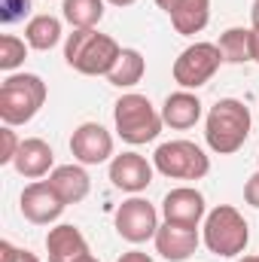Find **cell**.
I'll return each mask as SVG.
<instances>
[{"label":"cell","instance_id":"cell-30","mask_svg":"<svg viewBox=\"0 0 259 262\" xmlns=\"http://www.w3.org/2000/svg\"><path fill=\"white\" fill-rule=\"evenodd\" d=\"M177 3H180V0H156V6H159V9H162L165 15H168V12H171V9H174Z\"/></svg>","mask_w":259,"mask_h":262},{"label":"cell","instance_id":"cell-33","mask_svg":"<svg viewBox=\"0 0 259 262\" xmlns=\"http://www.w3.org/2000/svg\"><path fill=\"white\" fill-rule=\"evenodd\" d=\"M235 262H259V256H247V253H244V256H238Z\"/></svg>","mask_w":259,"mask_h":262},{"label":"cell","instance_id":"cell-5","mask_svg":"<svg viewBox=\"0 0 259 262\" xmlns=\"http://www.w3.org/2000/svg\"><path fill=\"white\" fill-rule=\"evenodd\" d=\"M49 89L37 73H9L0 85V122L3 125H28L46 104Z\"/></svg>","mask_w":259,"mask_h":262},{"label":"cell","instance_id":"cell-34","mask_svg":"<svg viewBox=\"0 0 259 262\" xmlns=\"http://www.w3.org/2000/svg\"><path fill=\"white\" fill-rule=\"evenodd\" d=\"M85 262H101V259H95V256H89V259H85Z\"/></svg>","mask_w":259,"mask_h":262},{"label":"cell","instance_id":"cell-31","mask_svg":"<svg viewBox=\"0 0 259 262\" xmlns=\"http://www.w3.org/2000/svg\"><path fill=\"white\" fill-rule=\"evenodd\" d=\"M250 28H259V0H253V6H250Z\"/></svg>","mask_w":259,"mask_h":262},{"label":"cell","instance_id":"cell-10","mask_svg":"<svg viewBox=\"0 0 259 262\" xmlns=\"http://www.w3.org/2000/svg\"><path fill=\"white\" fill-rule=\"evenodd\" d=\"M18 207H21V216L34 226H52L58 223V216L64 213V198L55 192V186L49 180H34L21 189L18 198Z\"/></svg>","mask_w":259,"mask_h":262},{"label":"cell","instance_id":"cell-18","mask_svg":"<svg viewBox=\"0 0 259 262\" xmlns=\"http://www.w3.org/2000/svg\"><path fill=\"white\" fill-rule=\"evenodd\" d=\"M64 37V25L58 15H49V12H40V15H31L28 25H25V40L31 49L37 52H49L61 43Z\"/></svg>","mask_w":259,"mask_h":262},{"label":"cell","instance_id":"cell-9","mask_svg":"<svg viewBox=\"0 0 259 262\" xmlns=\"http://www.w3.org/2000/svg\"><path fill=\"white\" fill-rule=\"evenodd\" d=\"M116 140H113V134L104 128L101 122H82V125H76L73 134H70V152H73V162H79V165H104V162H110L116 152Z\"/></svg>","mask_w":259,"mask_h":262},{"label":"cell","instance_id":"cell-29","mask_svg":"<svg viewBox=\"0 0 259 262\" xmlns=\"http://www.w3.org/2000/svg\"><path fill=\"white\" fill-rule=\"evenodd\" d=\"M250 52H253V64H259V28H253V37H250Z\"/></svg>","mask_w":259,"mask_h":262},{"label":"cell","instance_id":"cell-21","mask_svg":"<svg viewBox=\"0 0 259 262\" xmlns=\"http://www.w3.org/2000/svg\"><path fill=\"white\" fill-rule=\"evenodd\" d=\"M250 37H253V28H226L220 34V40H217L223 64H247V61H253Z\"/></svg>","mask_w":259,"mask_h":262},{"label":"cell","instance_id":"cell-25","mask_svg":"<svg viewBox=\"0 0 259 262\" xmlns=\"http://www.w3.org/2000/svg\"><path fill=\"white\" fill-rule=\"evenodd\" d=\"M18 146H21V137L15 134V128L12 125H3L0 128V165H12Z\"/></svg>","mask_w":259,"mask_h":262},{"label":"cell","instance_id":"cell-8","mask_svg":"<svg viewBox=\"0 0 259 262\" xmlns=\"http://www.w3.org/2000/svg\"><path fill=\"white\" fill-rule=\"evenodd\" d=\"M159 216L162 210H156V204H149L146 198L131 195L125 198L119 207H116V216H113V226H116V235L128 244H146L156 238L159 232Z\"/></svg>","mask_w":259,"mask_h":262},{"label":"cell","instance_id":"cell-32","mask_svg":"<svg viewBox=\"0 0 259 262\" xmlns=\"http://www.w3.org/2000/svg\"><path fill=\"white\" fill-rule=\"evenodd\" d=\"M110 6H119V9H125V6H134L137 0H107Z\"/></svg>","mask_w":259,"mask_h":262},{"label":"cell","instance_id":"cell-19","mask_svg":"<svg viewBox=\"0 0 259 262\" xmlns=\"http://www.w3.org/2000/svg\"><path fill=\"white\" fill-rule=\"evenodd\" d=\"M174 31L180 37H195L207 28L210 21V0H180L171 12H168Z\"/></svg>","mask_w":259,"mask_h":262},{"label":"cell","instance_id":"cell-4","mask_svg":"<svg viewBox=\"0 0 259 262\" xmlns=\"http://www.w3.org/2000/svg\"><path fill=\"white\" fill-rule=\"evenodd\" d=\"M165 128L162 122V110L137 92H125L116 104H113V131L128 143V146H143L153 143Z\"/></svg>","mask_w":259,"mask_h":262},{"label":"cell","instance_id":"cell-26","mask_svg":"<svg viewBox=\"0 0 259 262\" xmlns=\"http://www.w3.org/2000/svg\"><path fill=\"white\" fill-rule=\"evenodd\" d=\"M0 262H40V256L25 247H15L12 241H0Z\"/></svg>","mask_w":259,"mask_h":262},{"label":"cell","instance_id":"cell-13","mask_svg":"<svg viewBox=\"0 0 259 262\" xmlns=\"http://www.w3.org/2000/svg\"><path fill=\"white\" fill-rule=\"evenodd\" d=\"M156 253L168 262H186L195 256L198 244H201V232L198 229H186V226H174V223H162L156 238Z\"/></svg>","mask_w":259,"mask_h":262},{"label":"cell","instance_id":"cell-35","mask_svg":"<svg viewBox=\"0 0 259 262\" xmlns=\"http://www.w3.org/2000/svg\"><path fill=\"white\" fill-rule=\"evenodd\" d=\"M256 165H259V156H256Z\"/></svg>","mask_w":259,"mask_h":262},{"label":"cell","instance_id":"cell-12","mask_svg":"<svg viewBox=\"0 0 259 262\" xmlns=\"http://www.w3.org/2000/svg\"><path fill=\"white\" fill-rule=\"evenodd\" d=\"M207 216V201L195 186H177L162 198V220L186 229H201Z\"/></svg>","mask_w":259,"mask_h":262},{"label":"cell","instance_id":"cell-17","mask_svg":"<svg viewBox=\"0 0 259 262\" xmlns=\"http://www.w3.org/2000/svg\"><path fill=\"white\" fill-rule=\"evenodd\" d=\"M49 183L55 186V192L64 198V204H79L92 192V177L85 171V165L70 162V165H55V171L49 174Z\"/></svg>","mask_w":259,"mask_h":262},{"label":"cell","instance_id":"cell-1","mask_svg":"<svg viewBox=\"0 0 259 262\" xmlns=\"http://www.w3.org/2000/svg\"><path fill=\"white\" fill-rule=\"evenodd\" d=\"M253 128L250 107L238 98H220L204 116V143L217 156H235Z\"/></svg>","mask_w":259,"mask_h":262},{"label":"cell","instance_id":"cell-15","mask_svg":"<svg viewBox=\"0 0 259 262\" xmlns=\"http://www.w3.org/2000/svg\"><path fill=\"white\" fill-rule=\"evenodd\" d=\"M159 110H162V122H165V128H171V131L195 128V125L201 122V116H204V104H201V98H198L195 92H186V89L171 92V95L162 101Z\"/></svg>","mask_w":259,"mask_h":262},{"label":"cell","instance_id":"cell-14","mask_svg":"<svg viewBox=\"0 0 259 262\" xmlns=\"http://www.w3.org/2000/svg\"><path fill=\"white\" fill-rule=\"evenodd\" d=\"M12 168L25 180H43L55 171V152L43 137H25L12 159Z\"/></svg>","mask_w":259,"mask_h":262},{"label":"cell","instance_id":"cell-11","mask_svg":"<svg viewBox=\"0 0 259 262\" xmlns=\"http://www.w3.org/2000/svg\"><path fill=\"white\" fill-rule=\"evenodd\" d=\"M153 174H156V165L146 162L140 152H119L110 159V168H107V177L110 183L119 189V192H128V195H140L149 183H153Z\"/></svg>","mask_w":259,"mask_h":262},{"label":"cell","instance_id":"cell-16","mask_svg":"<svg viewBox=\"0 0 259 262\" xmlns=\"http://www.w3.org/2000/svg\"><path fill=\"white\" fill-rule=\"evenodd\" d=\"M46 253H49V262H85L92 256L85 235L70 223H58V226L49 229Z\"/></svg>","mask_w":259,"mask_h":262},{"label":"cell","instance_id":"cell-28","mask_svg":"<svg viewBox=\"0 0 259 262\" xmlns=\"http://www.w3.org/2000/svg\"><path fill=\"white\" fill-rule=\"evenodd\" d=\"M116 262H156L149 253H143V250H128V253H122Z\"/></svg>","mask_w":259,"mask_h":262},{"label":"cell","instance_id":"cell-24","mask_svg":"<svg viewBox=\"0 0 259 262\" xmlns=\"http://www.w3.org/2000/svg\"><path fill=\"white\" fill-rule=\"evenodd\" d=\"M25 15H31V0H0V21L3 25L25 21Z\"/></svg>","mask_w":259,"mask_h":262},{"label":"cell","instance_id":"cell-27","mask_svg":"<svg viewBox=\"0 0 259 262\" xmlns=\"http://www.w3.org/2000/svg\"><path fill=\"white\" fill-rule=\"evenodd\" d=\"M244 201L250 207H259V168L247 177V183H244Z\"/></svg>","mask_w":259,"mask_h":262},{"label":"cell","instance_id":"cell-22","mask_svg":"<svg viewBox=\"0 0 259 262\" xmlns=\"http://www.w3.org/2000/svg\"><path fill=\"white\" fill-rule=\"evenodd\" d=\"M143 73H146V58H143V52H140V49H122L116 67L107 73V82H110L113 89H134V85L143 79Z\"/></svg>","mask_w":259,"mask_h":262},{"label":"cell","instance_id":"cell-2","mask_svg":"<svg viewBox=\"0 0 259 262\" xmlns=\"http://www.w3.org/2000/svg\"><path fill=\"white\" fill-rule=\"evenodd\" d=\"M122 55V46L110 37L101 34L98 28L89 31H73L64 40V61L70 70L82 76H107Z\"/></svg>","mask_w":259,"mask_h":262},{"label":"cell","instance_id":"cell-7","mask_svg":"<svg viewBox=\"0 0 259 262\" xmlns=\"http://www.w3.org/2000/svg\"><path fill=\"white\" fill-rule=\"evenodd\" d=\"M223 64V55H220V46L217 43H207V40H195L189 43L177 58H174V67H171V76L180 89L186 92H195L201 85H207L217 70Z\"/></svg>","mask_w":259,"mask_h":262},{"label":"cell","instance_id":"cell-20","mask_svg":"<svg viewBox=\"0 0 259 262\" xmlns=\"http://www.w3.org/2000/svg\"><path fill=\"white\" fill-rule=\"evenodd\" d=\"M104 6L107 0H61V18L73 31H89L101 25Z\"/></svg>","mask_w":259,"mask_h":262},{"label":"cell","instance_id":"cell-6","mask_svg":"<svg viewBox=\"0 0 259 262\" xmlns=\"http://www.w3.org/2000/svg\"><path fill=\"white\" fill-rule=\"evenodd\" d=\"M153 165H156V171L162 177H168V180H186V183L204 180L210 174V156L198 143L186 140V137L159 143L156 152H153Z\"/></svg>","mask_w":259,"mask_h":262},{"label":"cell","instance_id":"cell-3","mask_svg":"<svg viewBox=\"0 0 259 262\" xmlns=\"http://www.w3.org/2000/svg\"><path fill=\"white\" fill-rule=\"evenodd\" d=\"M201 244L223 259H238L244 256L247 244H250V226L244 220V213L232 204H217L213 210H207L204 223H201Z\"/></svg>","mask_w":259,"mask_h":262},{"label":"cell","instance_id":"cell-23","mask_svg":"<svg viewBox=\"0 0 259 262\" xmlns=\"http://www.w3.org/2000/svg\"><path fill=\"white\" fill-rule=\"evenodd\" d=\"M28 40L25 37H15V34H3L0 37V70L6 73H15L18 67L25 64L28 58Z\"/></svg>","mask_w":259,"mask_h":262}]
</instances>
